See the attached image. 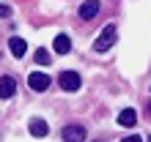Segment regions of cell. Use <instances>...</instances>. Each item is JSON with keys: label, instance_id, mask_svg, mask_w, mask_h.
I'll list each match as a JSON object with an SVG mask.
<instances>
[{"label": "cell", "instance_id": "5", "mask_svg": "<svg viewBox=\"0 0 151 142\" xmlns=\"http://www.w3.org/2000/svg\"><path fill=\"white\" fill-rule=\"evenodd\" d=\"M17 90V79L14 77H0V99H11Z\"/></svg>", "mask_w": 151, "mask_h": 142}, {"label": "cell", "instance_id": "13", "mask_svg": "<svg viewBox=\"0 0 151 142\" xmlns=\"http://www.w3.org/2000/svg\"><path fill=\"white\" fill-rule=\"evenodd\" d=\"M148 118H151V104H148Z\"/></svg>", "mask_w": 151, "mask_h": 142}, {"label": "cell", "instance_id": "6", "mask_svg": "<svg viewBox=\"0 0 151 142\" xmlns=\"http://www.w3.org/2000/svg\"><path fill=\"white\" fill-rule=\"evenodd\" d=\"M96 14H99V0H85V3L80 6V16H83V19H93Z\"/></svg>", "mask_w": 151, "mask_h": 142}, {"label": "cell", "instance_id": "11", "mask_svg": "<svg viewBox=\"0 0 151 142\" xmlns=\"http://www.w3.org/2000/svg\"><path fill=\"white\" fill-rule=\"evenodd\" d=\"M33 60H36L39 66H47L50 63V52L47 49H36V52H33Z\"/></svg>", "mask_w": 151, "mask_h": 142}, {"label": "cell", "instance_id": "10", "mask_svg": "<svg viewBox=\"0 0 151 142\" xmlns=\"http://www.w3.org/2000/svg\"><path fill=\"white\" fill-rule=\"evenodd\" d=\"M52 47H55V52H58V55H66V52L72 49V41H69V36H63V33H60V36H55Z\"/></svg>", "mask_w": 151, "mask_h": 142}, {"label": "cell", "instance_id": "4", "mask_svg": "<svg viewBox=\"0 0 151 142\" xmlns=\"http://www.w3.org/2000/svg\"><path fill=\"white\" fill-rule=\"evenodd\" d=\"M60 137H63L66 142H83L88 134H85V129H83V126H66L63 131H60Z\"/></svg>", "mask_w": 151, "mask_h": 142}, {"label": "cell", "instance_id": "7", "mask_svg": "<svg viewBox=\"0 0 151 142\" xmlns=\"http://www.w3.org/2000/svg\"><path fill=\"white\" fill-rule=\"evenodd\" d=\"M30 134L36 137V139H44V137L50 134V129H47V123H44L41 118H33L30 120Z\"/></svg>", "mask_w": 151, "mask_h": 142}, {"label": "cell", "instance_id": "9", "mask_svg": "<svg viewBox=\"0 0 151 142\" xmlns=\"http://www.w3.org/2000/svg\"><path fill=\"white\" fill-rule=\"evenodd\" d=\"M135 120H137V112L132 109V107H127V109H121V115H118V123H121L124 129L135 126Z\"/></svg>", "mask_w": 151, "mask_h": 142}, {"label": "cell", "instance_id": "2", "mask_svg": "<svg viewBox=\"0 0 151 142\" xmlns=\"http://www.w3.org/2000/svg\"><path fill=\"white\" fill-rule=\"evenodd\" d=\"M58 85L63 87V90H80V85H83V79H80V74L77 71H63V74L58 77Z\"/></svg>", "mask_w": 151, "mask_h": 142}, {"label": "cell", "instance_id": "3", "mask_svg": "<svg viewBox=\"0 0 151 142\" xmlns=\"http://www.w3.org/2000/svg\"><path fill=\"white\" fill-rule=\"evenodd\" d=\"M28 85L33 87V90H47V87H50V74H44V71H33V74L28 77Z\"/></svg>", "mask_w": 151, "mask_h": 142}, {"label": "cell", "instance_id": "8", "mask_svg": "<svg viewBox=\"0 0 151 142\" xmlns=\"http://www.w3.org/2000/svg\"><path fill=\"white\" fill-rule=\"evenodd\" d=\"M8 49H11V55H14V58H22L25 52H28V44H25L19 36H14V38L8 41Z\"/></svg>", "mask_w": 151, "mask_h": 142}, {"label": "cell", "instance_id": "1", "mask_svg": "<svg viewBox=\"0 0 151 142\" xmlns=\"http://www.w3.org/2000/svg\"><path fill=\"white\" fill-rule=\"evenodd\" d=\"M115 38H118V30H115V25L110 22V25H104V30L99 33V38L93 41V49L96 52H107L113 44H115Z\"/></svg>", "mask_w": 151, "mask_h": 142}, {"label": "cell", "instance_id": "12", "mask_svg": "<svg viewBox=\"0 0 151 142\" xmlns=\"http://www.w3.org/2000/svg\"><path fill=\"white\" fill-rule=\"evenodd\" d=\"M0 16H3V19H6V16H11V6L0 3Z\"/></svg>", "mask_w": 151, "mask_h": 142}]
</instances>
